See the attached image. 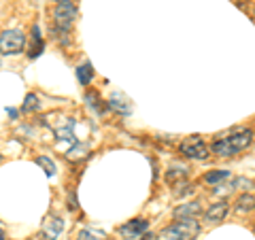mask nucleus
<instances>
[{
    "label": "nucleus",
    "mask_w": 255,
    "mask_h": 240,
    "mask_svg": "<svg viewBox=\"0 0 255 240\" xmlns=\"http://www.w3.org/2000/svg\"><path fill=\"white\" fill-rule=\"evenodd\" d=\"M253 209H255V196L245 194V196L238 198V202H236V211L238 213H249Z\"/></svg>",
    "instance_id": "nucleus-14"
},
{
    "label": "nucleus",
    "mask_w": 255,
    "mask_h": 240,
    "mask_svg": "<svg viewBox=\"0 0 255 240\" xmlns=\"http://www.w3.org/2000/svg\"><path fill=\"white\" fill-rule=\"evenodd\" d=\"M77 79L81 85H90L92 79H94V68L90 62H83L81 66H77Z\"/></svg>",
    "instance_id": "nucleus-12"
},
{
    "label": "nucleus",
    "mask_w": 255,
    "mask_h": 240,
    "mask_svg": "<svg viewBox=\"0 0 255 240\" xmlns=\"http://www.w3.org/2000/svg\"><path fill=\"white\" fill-rule=\"evenodd\" d=\"M0 240H4V230L0 228Z\"/></svg>",
    "instance_id": "nucleus-21"
},
{
    "label": "nucleus",
    "mask_w": 255,
    "mask_h": 240,
    "mask_svg": "<svg viewBox=\"0 0 255 240\" xmlns=\"http://www.w3.org/2000/svg\"><path fill=\"white\" fill-rule=\"evenodd\" d=\"M9 115L15 119V117H17V111H15V109H9Z\"/></svg>",
    "instance_id": "nucleus-20"
},
{
    "label": "nucleus",
    "mask_w": 255,
    "mask_h": 240,
    "mask_svg": "<svg viewBox=\"0 0 255 240\" xmlns=\"http://www.w3.org/2000/svg\"><path fill=\"white\" fill-rule=\"evenodd\" d=\"M147 228H149L147 219H132L119 228V234H122L126 240H136L142 234H147Z\"/></svg>",
    "instance_id": "nucleus-6"
},
{
    "label": "nucleus",
    "mask_w": 255,
    "mask_h": 240,
    "mask_svg": "<svg viewBox=\"0 0 255 240\" xmlns=\"http://www.w3.org/2000/svg\"><path fill=\"white\" fill-rule=\"evenodd\" d=\"M107 107L111 111H117L119 115H130L132 113V105H130V100H128L124 94H113L107 100Z\"/></svg>",
    "instance_id": "nucleus-9"
},
{
    "label": "nucleus",
    "mask_w": 255,
    "mask_h": 240,
    "mask_svg": "<svg viewBox=\"0 0 255 240\" xmlns=\"http://www.w3.org/2000/svg\"><path fill=\"white\" fill-rule=\"evenodd\" d=\"M140 240H151V234H145V238H140Z\"/></svg>",
    "instance_id": "nucleus-22"
},
{
    "label": "nucleus",
    "mask_w": 255,
    "mask_h": 240,
    "mask_svg": "<svg viewBox=\"0 0 255 240\" xmlns=\"http://www.w3.org/2000/svg\"><path fill=\"white\" fill-rule=\"evenodd\" d=\"M77 240H107V234L100 230H81Z\"/></svg>",
    "instance_id": "nucleus-16"
},
{
    "label": "nucleus",
    "mask_w": 255,
    "mask_h": 240,
    "mask_svg": "<svg viewBox=\"0 0 255 240\" xmlns=\"http://www.w3.org/2000/svg\"><path fill=\"white\" fill-rule=\"evenodd\" d=\"M45 45H43V38H41V28L34 26L32 28V41H30V49H28V58H38V55L43 53Z\"/></svg>",
    "instance_id": "nucleus-11"
},
{
    "label": "nucleus",
    "mask_w": 255,
    "mask_h": 240,
    "mask_svg": "<svg viewBox=\"0 0 255 240\" xmlns=\"http://www.w3.org/2000/svg\"><path fill=\"white\" fill-rule=\"evenodd\" d=\"M36 164L43 168L47 177H53V174H55V164H53V162H51V159L47 157V155H43V157H36Z\"/></svg>",
    "instance_id": "nucleus-18"
},
{
    "label": "nucleus",
    "mask_w": 255,
    "mask_h": 240,
    "mask_svg": "<svg viewBox=\"0 0 255 240\" xmlns=\"http://www.w3.org/2000/svg\"><path fill=\"white\" fill-rule=\"evenodd\" d=\"M228 177H230V172H228V170H211V172H206V174H204V181L209 183V185H217V183L226 181Z\"/></svg>",
    "instance_id": "nucleus-15"
},
{
    "label": "nucleus",
    "mask_w": 255,
    "mask_h": 240,
    "mask_svg": "<svg viewBox=\"0 0 255 240\" xmlns=\"http://www.w3.org/2000/svg\"><path fill=\"white\" fill-rule=\"evenodd\" d=\"M77 15H79V11L73 4V0H60L53 9V19L60 26V30H68L73 26V21L77 19Z\"/></svg>",
    "instance_id": "nucleus-4"
},
{
    "label": "nucleus",
    "mask_w": 255,
    "mask_h": 240,
    "mask_svg": "<svg viewBox=\"0 0 255 240\" xmlns=\"http://www.w3.org/2000/svg\"><path fill=\"white\" fill-rule=\"evenodd\" d=\"M0 162H2V157H0Z\"/></svg>",
    "instance_id": "nucleus-23"
},
{
    "label": "nucleus",
    "mask_w": 255,
    "mask_h": 240,
    "mask_svg": "<svg viewBox=\"0 0 255 240\" xmlns=\"http://www.w3.org/2000/svg\"><path fill=\"white\" fill-rule=\"evenodd\" d=\"M23 45H26V36L21 30H4L0 34V53L17 55L23 51Z\"/></svg>",
    "instance_id": "nucleus-3"
},
{
    "label": "nucleus",
    "mask_w": 255,
    "mask_h": 240,
    "mask_svg": "<svg viewBox=\"0 0 255 240\" xmlns=\"http://www.w3.org/2000/svg\"><path fill=\"white\" fill-rule=\"evenodd\" d=\"M181 153L191 157V159H206L209 157V147L202 142V138L189 136V138H185L181 142Z\"/></svg>",
    "instance_id": "nucleus-5"
},
{
    "label": "nucleus",
    "mask_w": 255,
    "mask_h": 240,
    "mask_svg": "<svg viewBox=\"0 0 255 240\" xmlns=\"http://www.w3.org/2000/svg\"><path fill=\"white\" fill-rule=\"evenodd\" d=\"M64 232V221L55 215H49L43 223V238L45 240H55Z\"/></svg>",
    "instance_id": "nucleus-7"
},
{
    "label": "nucleus",
    "mask_w": 255,
    "mask_h": 240,
    "mask_svg": "<svg viewBox=\"0 0 255 240\" xmlns=\"http://www.w3.org/2000/svg\"><path fill=\"white\" fill-rule=\"evenodd\" d=\"M202 215V209L198 202H189V204H181L174 209V219L179 221H189V219H198Z\"/></svg>",
    "instance_id": "nucleus-8"
},
{
    "label": "nucleus",
    "mask_w": 255,
    "mask_h": 240,
    "mask_svg": "<svg viewBox=\"0 0 255 240\" xmlns=\"http://www.w3.org/2000/svg\"><path fill=\"white\" fill-rule=\"evenodd\" d=\"M87 151H90V147L87 145H73L68 151H66V157L70 159V162H77V159H83V157H87Z\"/></svg>",
    "instance_id": "nucleus-13"
},
{
    "label": "nucleus",
    "mask_w": 255,
    "mask_h": 240,
    "mask_svg": "<svg viewBox=\"0 0 255 240\" xmlns=\"http://www.w3.org/2000/svg\"><path fill=\"white\" fill-rule=\"evenodd\" d=\"M226 215H228V204L226 202H217V204L209 206V211L204 213V221L211 223V226H215V223H221Z\"/></svg>",
    "instance_id": "nucleus-10"
},
{
    "label": "nucleus",
    "mask_w": 255,
    "mask_h": 240,
    "mask_svg": "<svg viewBox=\"0 0 255 240\" xmlns=\"http://www.w3.org/2000/svg\"><path fill=\"white\" fill-rule=\"evenodd\" d=\"M38 96L36 94H28L26 98H23V105H21V111L23 113H32V111H38Z\"/></svg>",
    "instance_id": "nucleus-17"
},
{
    "label": "nucleus",
    "mask_w": 255,
    "mask_h": 240,
    "mask_svg": "<svg viewBox=\"0 0 255 240\" xmlns=\"http://www.w3.org/2000/svg\"><path fill=\"white\" fill-rule=\"evenodd\" d=\"M85 102H87V105H90L92 109L102 111V109H100V98H98V94H92V92H90V94L85 96Z\"/></svg>",
    "instance_id": "nucleus-19"
},
{
    "label": "nucleus",
    "mask_w": 255,
    "mask_h": 240,
    "mask_svg": "<svg viewBox=\"0 0 255 240\" xmlns=\"http://www.w3.org/2000/svg\"><path fill=\"white\" fill-rule=\"evenodd\" d=\"M253 142V132L251 130H236L226 138H219L213 142V153L219 157H232L236 153L245 151Z\"/></svg>",
    "instance_id": "nucleus-1"
},
{
    "label": "nucleus",
    "mask_w": 255,
    "mask_h": 240,
    "mask_svg": "<svg viewBox=\"0 0 255 240\" xmlns=\"http://www.w3.org/2000/svg\"><path fill=\"white\" fill-rule=\"evenodd\" d=\"M198 234H200V223L196 219H189L164 228L157 234V240H196Z\"/></svg>",
    "instance_id": "nucleus-2"
}]
</instances>
